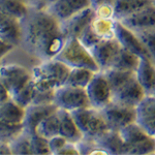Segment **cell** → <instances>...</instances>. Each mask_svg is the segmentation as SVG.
<instances>
[{"label":"cell","mask_w":155,"mask_h":155,"mask_svg":"<svg viewBox=\"0 0 155 155\" xmlns=\"http://www.w3.org/2000/svg\"><path fill=\"white\" fill-rule=\"evenodd\" d=\"M0 9L21 20L28 14L30 7L23 0H0Z\"/></svg>","instance_id":"f1b7e54d"},{"label":"cell","mask_w":155,"mask_h":155,"mask_svg":"<svg viewBox=\"0 0 155 155\" xmlns=\"http://www.w3.org/2000/svg\"><path fill=\"white\" fill-rule=\"evenodd\" d=\"M71 67L56 58L45 60L32 69V81L37 89L56 90L66 84Z\"/></svg>","instance_id":"3957f363"},{"label":"cell","mask_w":155,"mask_h":155,"mask_svg":"<svg viewBox=\"0 0 155 155\" xmlns=\"http://www.w3.org/2000/svg\"><path fill=\"white\" fill-rule=\"evenodd\" d=\"M21 27L20 46L41 61L56 58L67 39L61 22L48 11L30 7L28 14L21 19Z\"/></svg>","instance_id":"6da1fadb"},{"label":"cell","mask_w":155,"mask_h":155,"mask_svg":"<svg viewBox=\"0 0 155 155\" xmlns=\"http://www.w3.org/2000/svg\"><path fill=\"white\" fill-rule=\"evenodd\" d=\"M11 93L8 92V90L5 87V85L2 83V81L0 80V102L6 101V99L11 98Z\"/></svg>","instance_id":"b9f144b4"},{"label":"cell","mask_w":155,"mask_h":155,"mask_svg":"<svg viewBox=\"0 0 155 155\" xmlns=\"http://www.w3.org/2000/svg\"><path fill=\"white\" fill-rule=\"evenodd\" d=\"M55 90H44L35 88L34 97L31 104H54Z\"/></svg>","instance_id":"d590c367"},{"label":"cell","mask_w":155,"mask_h":155,"mask_svg":"<svg viewBox=\"0 0 155 155\" xmlns=\"http://www.w3.org/2000/svg\"><path fill=\"white\" fill-rule=\"evenodd\" d=\"M57 112H58L60 120L59 134L64 137L71 143L78 144L79 142H81L84 139V136L80 130L79 126L77 125L71 112L62 109H58Z\"/></svg>","instance_id":"d6986e66"},{"label":"cell","mask_w":155,"mask_h":155,"mask_svg":"<svg viewBox=\"0 0 155 155\" xmlns=\"http://www.w3.org/2000/svg\"><path fill=\"white\" fill-rule=\"evenodd\" d=\"M79 148L80 154H86V155H95V154H111L106 147L102 145L101 142L96 140H89L84 139L81 142L77 144Z\"/></svg>","instance_id":"4dcf8cb0"},{"label":"cell","mask_w":155,"mask_h":155,"mask_svg":"<svg viewBox=\"0 0 155 155\" xmlns=\"http://www.w3.org/2000/svg\"><path fill=\"white\" fill-rule=\"evenodd\" d=\"M104 72L106 74L111 85L113 92V102L137 107L147 94L137 80L134 71L111 68Z\"/></svg>","instance_id":"7a4b0ae2"},{"label":"cell","mask_w":155,"mask_h":155,"mask_svg":"<svg viewBox=\"0 0 155 155\" xmlns=\"http://www.w3.org/2000/svg\"><path fill=\"white\" fill-rule=\"evenodd\" d=\"M15 47L16 46H14L11 42L0 38V61H1V59L3 58L4 56H6L9 52H12V50L15 49Z\"/></svg>","instance_id":"60d3db41"},{"label":"cell","mask_w":155,"mask_h":155,"mask_svg":"<svg viewBox=\"0 0 155 155\" xmlns=\"http://www.w3.org/2000/svg\"><path fill=\"white\" fill-rule=\"evenodd\" d=\"M0 80L12 96L31 81L32 74L26 67L19 64H5L0 65Z\"/></svg>","instance_id":"9c48e42d"},{"label":"cell","mask_w":155,"mask_h":155,"mask_svg":"<svg viewBox=\"0 0 155 155\" xmlns=\"http://www.w3.org/2000/svg\"><path fill=\"white\" fill-rule=\"evenodd\" d=\"M94 12L91 7H87L82 12H78L69 19L61 22V28L66 38L68 37H79L85 31V29L91 24L94 19Z\"/></svg>","instance_id":"5bb4252c"},{"label":"cell","mask_w":155,"mask_h":155,"mask_svg":"<svg viewBox=\"0 0 155 155\" xmlns=\"http://www.w3.org/2000/svg\"><path fill=\"white\" fill-rule=\"evenodd\" d=\"M118 20L94 17L89 25L91 31L101 41L116 38V26Z\"/></svg>","instance_id":"44dd1931"},{"label":"cell","mask_w":155,"mask_h":155,"mask_svg":"<svg viewBox=\"0 0 155 155\" xmlns=\"http://www.w3.org/2000/svg\"><path fill=\"white\" fill-rule=\"evenodd\" d=\"M23 1H25V2H27V3H28V2H29V0H23Z\"/></svg>","instance_id":"f6af8a7d"},{"label":"cell","mask_w":155,"mask_h":155,"mask_svg":"<svg viewBox=\"0 0 155 155\" xmlns=\"http://www.w3.org/2000/svg\"><path fill=\"white\" fill-rule=\"evenodd\" d=\"M119 132L124 143V154H155V137L148 134L137 122L127 125Z\"/></svg>","instance_id":"8992f818"},{"label":"cell","mask_w":155,"mask_h":155,"mask_svg":"<svg viewBox=\"0 0 155 155\" xmlns=\"http://www.w3.org/2000/svg\"><path fill=\"white\" fill-rule=\"evenodd\" d=\"M25 109L14 99L8 98L0 102V119L12 124H23Z\"/></svg>","instance_id":"7402d4cb"},{"label":"cell","mask_w":155,"mask_h":155,"mask_svg":"<svg viewBox=\"0 0 155 155\" xmlns=\"http://www.w3.org/2000/svg\"><path fill=\"white\" fill-rule=\"evenodd\" d=\"M151 94H154V95H155V88H154V90H153V92H152V93Z\"/></svg>","instance_id":"ee69618b"},{"label":"cell","mask_w":155,"mask_h":155,"mask_svg":"<svg viewBox=\"0 0 155 155\" xmlns=\"http://www.w3.org/2000/svg\"><path fill=\"white\" fill-rule=\"evenodd\" d=\"M34 92H35V86L33 84V81L31 80L26 86L23 87L21 90H19L17 93H15L12 96V98L19 106L26 109L27 107L32 104V101H33V97H34Z\"/></svg>","instance_id":"1f68e13d"},{"label":"cell","mask_w":155,"mask_h":155,"mask_svg":"<svg viewBox=\"0 0 155 155\" xmlns=\"http://www.w3.org/2000/svg\"><path fill=\"white\" fill-rule=\"evenodd\" d=\"M56 59L63 62L71 68L83 67L93 71H101L91 51L86 48L78 37H68L63 49L56 56Z\"/></svg>","instance_id":"5b68a950"},{"label":"cell","mask_w":155,"mask_h":155,"mask_svg":"<svg viewBox=\"0 0 155 155\" xmlns=\"http://www.w3.org/2000/svg\"><path fill=\"white\" fill-rule=\"evenodd\" d=\"M78 38H79L80 41H82V44H83L86 48H88L89 50H91L95 45H97L98 42H101V41H99V39L93 34V32L91 31V29H90L89 26L85 29V31L78 37Z\"/></svg>","instance_id":"74e56055"},{"label":"cell","mask_w":155,"mask_h":155,"mask_svg":"<svg viewBox=\"0 0 155 155\" xmlns=\"http://www.w3.org/2000/svg\"><path fill=\"white\" fill-rule=\"evenodd\" d=\"M152 1L153 0H116L115 19L121 21L140 11L147 4L151 3Z\"/></svg>","instance_id":"603a6c76"},{"label":"cell","mask_w":155,"mask_h":155,"mask_svg":"<svg viewBox=\"0 0 155 155\" xmlns=\"http://www.w3.org/2000/svg\"><path fill=\"white\" fill-rule=\"evenodd\" d=\"M23 132V124H12L0 119V142L11 144Z\"/></svg>","instance_id":"f546056e"},{"label":"cell","mask_w":155,"mask_h":155,"mask_svg":"<svg viewBox=\"0 0 155 155\" xmlns=\"http://www.w3.org/2000/svg\"><path fill=\"white\" fill-rule=\"evenodd\" d=\"M71 113L85 139L99 140L112 130L102 110L89 107Z\"/></svg>","instance_id":"277c9868"},{"label":"cell","mask_w":155,"mask_h":155,"mask_svg":"<svg viewBox=\"0 0 155 155\" xmlns=\"http://www.w3.org/2000/svg\"><path fill=\"white\" fill-rule=\"evenodd\" d=\"M78 154H80L78 145L74 143H71V142H68L58 153V155H78Z\"/></svg>","instance_id":"ab89813d"},{"label":"cell","mask_w":155,"mask_h":155,"mask_svg":"<svg viewBox=\"0 0 155 155\" xmlns=\"http://www.w3.org/2000/svg\"><path fill=\"white\" fill-rule=\"evenodd\" d=\"M140 60H141V57L139 55L132 53V52L121 47L112 68L136 72L137 66L140 64Z\"/></svg>","instance_id":"cb8c5ba5"},{"label":"cell","mask_w":155,"mask_h":155,"mask_svg":"<svg viewBox=\"0 0 155 155\" xmlns=\"http://www.w3.org/2000/svg\"><path fill=\"white\" fill-rule=\"evenodd\" d=\"M68 143V141L64 137H62L61 134H57L49 139V147L51 154L53 155H58L59 151L63 148L65 145Z\"/></svg>","instance_id":"8d00e7d4"},{"label":"cell","mask_w":155,"mask_h":155,"mask_svg":"<svg viewBox=\"0 0 155 155\" xmlns=\"http://www.w3.org/2000/svg\"><path fill=\"white\" fill-rule=\"evenodd\" d=\"M0 38L20 46L22 38L21 20L0 9Z\"/></svg>","instance_id":"e0dca14e"},{"label":"cell","mask_w":155,"mask_h":155,"mask_svg":"<svg viewBox=\"0 0 155 155\" xmlns=\"http://www.w3.org/2000/svg\"><path fill=\"white\" fill-rule=\"evenodd\" d=\"M91 107L102 110L113 101V92L109 80L104 71L94 74L92 80L86 87Z\"/></svg>","instance_id":"ba28073f"},{"label":"cell","mask_w":155,"mask_h":155,"mask_svg":"<svg viewBox=\"0 0 155 155\" xmlns=\"http://www.w3.org/2000/svg\"><path fill=\"white\" fill-rule=\"evenodd\" d=\"M153 2H154V3H155V0H153Z\"/></svg>","instance_id":"bcb514c9"},{"label":"cell","mask_w":155,"mask_h":155,"mask_svg":"<svg viewBox=\"0 0 155 155\" xmlns=\"http://www.w3.org/2000/svg\"><path fill=\"white\" fill-rule=\"evenodd\" d=\"M58 110L55 104H30L25 109V116L23 120L24 132L33 134L36 132L37 126L46 117Z\"/></svg>","instance_id":"4fadbf2b"},{"label":"cell","mask_w":155,"mask_h":155,"mask_svg":"<svg viewBox=\"0 0 155 155\" xmlns=\"http://www.w3.org/2000/svg\"><path fill=\"white\" fill-rule=\"evenodd\" d=\"M121 46L117 38L102 41L93 47L90 51L95 59L101 71H107L112 68Z\"/></svg>","instance_id":"8fae6325"},{"label":"cell","mask_w":155,"mask_h":155,"mask_svg":"<svg viewBox=\"0 0 155 155\" xmlns=\"http://www.w3.org/2000/svg\"><path fill=\"white\" fill-rule=\"evenodd\" d=\"M112 130L119 131L131 123L137 122L136 107L123 106L112 101L109 106L102 109Z\"/></svg>","instance_id":"30bf717a"},{"label":"cell","mask_w":155,"mask_h":155,"mask_svg":"<svg viewBox=\"0 0 155 155\" xmlns=\"http://www.w3.org/2000/svg\"><path fill=\"white\" fill-rule=\"evenodd\" d=\"M96 141L101 142L109 150L111 154H124V152H125L123 140H122L119 131L111 130L99 140H96Z\"/></svg>","instance_id":"4316f807"},{"label":"cell","mask_w":155,"mask_h":155,"mask_svg":"<svg viewBox=\"0 0 155 155\" xmlns=\"http://www.w3.org/2000/svg\"><path fill=\"white\" fill-rule=\"evenodd\" d=\"M116 38L122 48L139 55L140 57L147 56L150 58L146 48L144 47L143 42L141 41V39L139 38V36L137 35L136 32L127 28L125 25H123L120 21L117 22Z\"/></svg>","instance_id":"2e32d148"},{"label":"cell","mask_w":155,"mask_h":155,"mask_svg":"<svg viewBox=\"0 0 155 155\" xmlns=\"http://www.w3.org/2000/svg\"><path fill=\"white\" fill-rule=\"evenodd\" d=\"M59 126H60V120L58 112L50 114L48 117H46L42 121L39 123V125L36 128V134L41 136L50 139V137L59 134Z\"/></svg>","instance_id":"484cf974"},{"label":"cell","mask_w":155,"mask_h":155,"mask_svg":"<svg viewBox=\"0 0 155 155\" xmlns=\"http://www.w3.org/2000/svg\"><path fill=\"white\" fill-rule=\"evenodd\" d=\"M90 6V0H57L47 11L63 22Z\"/></svg>","instance_id":"ac0fdd59"},{"label":"cell","mask_w":155,"mask_h":155,"mask_svg":"<svg viewBox=\"0 0 155 155\" xmlns=\"http://www.w3.org/2000/svg\"><path fill=\"white\" fill-rule=\"evenodd\" d=\"M12 154H20V155H32L31 151V142H30V134L23 132L21 136H19L15 141H12L11 144Z\"/></svg>","instance_id":"d6a6232c"},{"label":"cell","mask_w":155,"mask_h":155,"mask_svg":"<svg viewBox=\"0 0 155 155\" xmlns=\"http://www.w3.org/2000/svg\"><path fill=\"white\" fill-rule=\"evenodd\" d=\"M144 47L148 52L150 58L155 63V29L146 30V31L136 32Z\"/></svg>","instance_id":"e575fe53"},{"label":"cell","mask_w":155,"mask_h":155,"mask_svg":"<svg viewBox=\"0 0 155 155\" xmlns=\"http://www.w3.org/2000/svg\"><path fill=\"white\" fill-rule=\"evenodd\" d=\"M154 137H155V136H154Z\"/></svg>","instance_id":"7dc6e473"},{"label":"cell","mask_w":155,"mask_h":155,"mask_svg":"<svg viewBox=\"0 0 155 155\" xmlns=\"http://www.w3.org/2000/svg\"><path fill=\"white\" fill-rule=\"evenodd\" d=\"M120 22L134 32L155 29V3L152 1Z\"/></svg>","instance_id":"7c38bea8"},{"label":"cell","mask_w":155,"mask_h":155,"mask_svg":"<svg viewBox=\"0 0 155 155\" xmlns=\"http://www.w3.org/2000/svg\"><path fill=\"white\" fill-rule=\"evenodd\" d=\"M30 142H31L32 155L51 154L49 147V139L35 132L30 136Z\"/></svg>","instance_id":"836d02e7"},{"label":"cell","mask_w":155,"mask_h":155,"mask_svg":"<svg viewBox=\"0 0 155 155\" xmlns=\"http://www.w3.org/2000/svg\"><path fill=\"white\" fill-rule=\"evenodd\" d=\"M90 7L97 18L115 19L116 0H90Z\"/></svg>","instance_id":"83f0119b"},{"label":"cell","mask_w":155,"mask_h":155,"mask_svg":"<svg viewBox=\"0 0 155 155\" xmlns=\"http://www.w3.org/2000/svg\"><path fill=\"white\" fill-rule=\"evenodd\" d=\"M136 77L147 94H151L155 88V63L147 56L141 57L136 71Z\"/></svg>","instance_id":"ffe728a7"},{"label":"cell","mask_w":155,"mask_h":155,"mask_svg":"<svg viewBox=\"0 0 155 155\" xmlns=\"http://www.w3.org/2000/svg\"><path fill=\"white\" fill-rule=\"evenodd\" d=\"M137 123L148 134L155 136V95L146 94L136 107Z\"/></svg>","instance_id":"9a60e30c"},{"label":"cell","mask_w":155,"mask_h":155,"mask_svg":"<svg viewBox=\"0 0 155 155\" xmlns=\"http://www.w3.org/2000/svg\"><path fill=\"white\" fill-rule=\"evenodd\" d=\"M94 74H95V71L88 68H83V67L71 68V71H69L68 78H67L66 81V85L86 89V87L88 86L90 81L93 78Z\"/></svg>","instance_id":"d4e9b609"},{"label":"cell","mask_w":155,"mask_h":155,"mask_svg":"<svg viewBox=\"0 0 155 155\" xmlns=\"http://www.w3.org/2000/svg\"><path fill=\"white\" fill-rule=\"evenodd\" d=\"M9 155L12 154V149L9 144L0 142V155Z\"/></svg>","instance_id":"7bdbcfd3"},{"label":"cell","mask_w":155,"mask_h":155,"mask_svg":"<svg viewBox=\"0 0 155 155\" xmlns=\"http://www.w3.org/2000/svg\"><path fill=\"white\" fill-rule=\"evenodd\" d=\"M57 0H29L28 5L31 8L34 9H41V11H47L54 2Z\"/></svg>","instance_id":"f35d334b"},{"label":"cell","mask_w":155,"mask_h":155,"mask_svg":"<svg viewBox=\"0 0 155 155\" xmlns=\"http://www.w3.org/2000/svg\"><path fill=\"white\" fill-rule=\"evenodd\" d=\"M54 104L58 109L68 112L91 107L86 89L66 84L55 90Z\"/></svg>","instance_id":"52a82bcc"}]
</instances>
